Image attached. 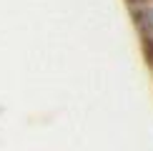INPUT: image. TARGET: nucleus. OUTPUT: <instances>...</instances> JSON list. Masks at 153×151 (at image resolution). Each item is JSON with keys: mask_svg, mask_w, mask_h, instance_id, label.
<instances>
[]
</instances>
